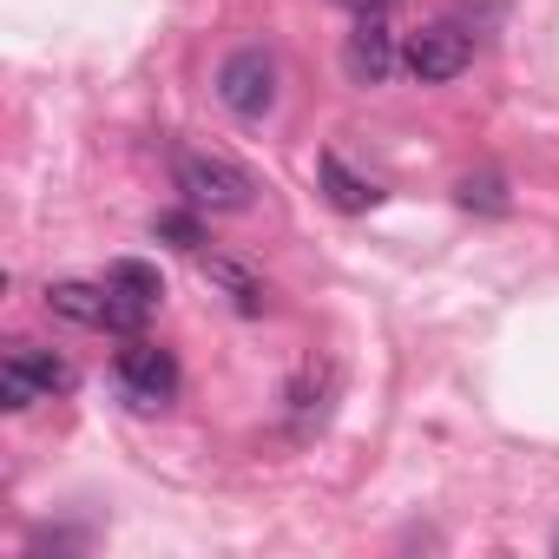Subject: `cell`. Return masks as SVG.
<instances>
[{"mask_svg": "<svg viewBox=\"0 0 559 559\" xmlns=\"http://www.w3.org/2000/svg\"><path fill=\"white\" fill-rule=\"evenodd\" d=\"M171 178H178L185 204L191 211H211V217H237V211L257 204V178L237 158H224V152H178Z\"/></svg>", "mask_w": 559, "mask_h": 559, "instance_id": "6da1fadb", "label": "cell"}, {"mask_svg": "<svg viewBox=\"0 0 559 559\" xmlns=\"http://www.w3.org/2000/svg\"><path fill=\"white\" fill-rule=\"evenodd\" d=\"M47 310L60 323H80V330H112V336H139L145 330V304H132L126 290L112 284H47Z\"/></svg>", "mask_w": 559, "mask_h": 559, "instance_id": "7a4b0ae2", "label": "cell"}, {"mask_svg": "<svg viewBox=\"0 0 559 559\" xmlns=\"http://www.w3.org/2000/svg\"><path fill=\"white\" fill-rule=\"evenodd\" d=\"M217 99H224L237 119H263V112L276 106V60H270L263 47L224 53V67H217Z\"/></svg>", "mask_w": 559, "mask_h": 559, "instance_id": "3957f363", "label": "cell"}, {"mask_svg": "<svg viewBox=\"0 0 559 559\" xmlns=\"http://www.w3.org/2000/svg\"><path fill=\"white\" fill-rule=\"evenodd\" d=\"M112 376H119V389H126V402H132V408H165V402L178 395V362H171V349L139 343V336L119 349Z\"/></svg>", "mask_w": 559, "mask_h": 559, "instance_id": "277c9868", "label": "cell"}, {"mask_svg": "<svg viewBox=\"0 0 559 559\" xmlns=\"http://www.w3.org/2000/svg\"><path fill=\"white\" fill-rule=\"evenodd\" d=\"M60 389H73V369L60 356H47V349H14L8 362H0V402H8L14 415L47 402V395H60Z\"/></svg>", "mask_w": 559, "mask_h": 559, "instance_id": "5b68a950", "label": "cell"}, {"mask_svg": "<svg viewBox=\"0 0 559 559\" xmlns=\"http://www.w3.org/2000/svg\"><path fill=\"white\" fill-rule=\"evenodd\" d=\"M402 67H408L421 86H448V80H461V73L474 67V40H467L461 27H421V34H408Z\"/></svg>", "mask_w": 559, "mask_h": 559, "instance_id": "8992f818", "label": "cell"}, {"mask_svg": "<svg viewBox=\"0 0 559 559\" xmlns=\"http://www.w3.org/2000/svg\"><path fill=\"white\" fill-rule=\"evenodd\" d=\"M395 34H389V21L382 14H362L356 21V34L343 40V73H349V86H382L389 73H395Z\"/></svg>", "mask_w": 559, "mask_h": 559, "instance_id": "52a82bcc", "label": "cell"}, {"mask_svg": "<svg viewBox=\"0 0 559 559\" xmlns=\"http://www.w3.org/2000/svg\"><path fill=\"white\" fill-rule=\"evenodd\" d=\"M204 270V284L217 290V297H230V310H243V317H263V276L250 270V263H237V257H204L198 263Z\"/></svg>", "mask_w": 559, "mask_h": 559, "instance_id": "ba28073f", "label": "cell"}, {"mask_svg": "<svg viewBox=\"0 0 559 559\" xmlns=\"http://www.w3.org/2000/svg\"><path fill=\"white\" fill-rule=\"evenodd\" d=\"M317 171H323V191H330V204H336V211H349V217H356V211H376V204H382V191H376L369 178H356L336 152H323V165H317Z\"/></svg>", "mask_w": 559, "mask_h": 559, "instance_id": "9c48e42d", "label": "cell"}, {"mask_svg": "<svg viewBox=\"0 0 559 559\" xmlns=\"http://www.w3.org/2000/svg\"><path fill=\"white\" fill-rule=\"evenodd\" d=\"M106 284L112 290H126L132 304H145V310H158L165 304V276L152 270V263H139V257H112L106 263Z\"/></svg>", "mask_w": 559, "mask_h": 559, "instance_id": "30bf717a", "label": "cell"}, {"mask_svg": "<svg viewBox=\"0 0 559 559\" xmlns=\"http://www.w3.org/2000/svg\"><path fill=\"white\" fill-rule=\"evenodd\" d=\"M461 204H467V211H487V217H507V211H513V198H507V185H500L493 171L461 178Z\"/></svg>", "mask_w": 559, "mask_h": 559, "instance_id": "8fae6325", "label": "cell"}, {"mask_svg": "<svg viewBox=\"0 0 559 559\" xmlns=\"http://www.w3.org/2000/svg\"><path fill=\"white\" fill-rule=\"evenodd\" d=\"M152 237H165L171 250H198V243H204L198 211H165V217H152Z\"/></svg>", "mask_w": 559, "mask_h": 559, "instance_id": "7c38bea8", "label": "cell"}, {"mask_svg": "<svg viewBox=\"0 0 559 559\" xmlns=\"http://www.w3.org/2000/svg\"><path fill=\"white\" fill-rule=\"evenodd\" d=\"M356 14H389V0H349Z\"/></svg>", "mask_w": 559, "mask_h": 559, "instance_id": "4fadbf2b", "label": "cell"}]
</instances>
